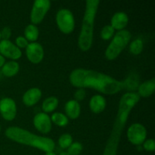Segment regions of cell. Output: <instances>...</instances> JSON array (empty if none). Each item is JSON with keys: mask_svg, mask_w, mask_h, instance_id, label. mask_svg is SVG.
<instances>
[{"mask_svg": "<svg viewBox=\"0 0 155 155\" xmlns=\"http://www.w3.org/2000/svg\"><path fill=\"white\" fill-rule=\"evenodd\" d=\"M146 136V129L140 124H133L127 130V138L129 141L135 145H140L143 144Z\"/></svg>", "mask_w": 155, "mask_h": 155, "instance_id": "8", "label": "cell"}, {"mask_svg": "<svg viewBox=\"0 0 155 155\" xmlns=\"http://www.w3.org/2000/svg\"><path fill=\"white\" fill-rule=\"evenodd\" d=\"M73 138L70 134L65 133L61 135L58 139V144L61 148H68L70 145L72 144Z\"/></svg>", "mask_w": 155, "mask_h": 155, "instance_id": "23", "label": "cell"}, {"mask_svg": "<svg viewBox=\"0 0 155 155\" xmlns=\"http://www.w3.org/2000/svg\"><path fill=\"white\" fill-rule=\"evenodd\" d=\"M155 89V80L154 79L144 82L143 83L139 86V93L138 95L140 97L148 98L150 95H152L154 92Z\"/></svg>", "mask_w": 155, "mask_h": 155, "instance_id": "17", "label": "cell"}, {"mask_svg": "<svg viewBox=\"0 0 155 155\" xmlns=\"http://www.w3.org/2000/svg\"><path fill=\"white\" fill-rule=\"evenodd\" d=\"M0 132H1V127H0Z\"/></svg>", "mask_w": 155, "mask_h": 155, "instance_id": "34", "label": "cell"}, {"mask_svg": "<svg viewBox=\"0 0 155 155\" xmlns=\"http://www.w3.org/2000/svg\"><path fill=\"white\" fill-rule=\"evenodd\" d=\"M89 107L91 110L95 114H99L105 109L106 100L103 96L99 95H94L92 97L89 102Z\"/></svg>", "mask_w": 155, "mask_h": 155, "instance_id": "15", "label": "cell"}, {"mask_svg": "<svg viewBox=\"0 0 155 155\" xmlns=\"http://www.w3.org/2000/svg\"><path fill=\"white\" fill-rule=\"evenodd\" d=\"M42 97V92L38 88H32L27 90L23 96V102L28 107L36 104Z\"/></svg>", "mask_w": 155, "mask_h": 155, "instance_id": "13", "label": "cell"}, {"mask_svg": "<svg viewBox=\"0 0 155 155\" xmlns=\"http://www.w3.org/2000/svg\"><path fill=\"white\" fill-rule=\"evenodd\" d=\"M0 54L13 60H17L22 55L21 49L10 40L0 41Z\"/></svg>", "mask_w": 155, "mask_h": 155, "instance_id": "10", "label": "cell"}, {"mask_svg": "<svg viewBox=\"0 0 155 155\" xmlns=\"http://www.w3.org/2000/svg\"><path fill=\"white\" fill-rule=\"evenodd\" d=\"M59 155H68V154L67 152H64V151H63V152L61 153V154Z\"/></svg>", "mask_w": 155, "mask_h": 155, "instance_id": "32", "label": "cell"}, {"mask_svg": "<svg viewBox=\"0 0 155 155\" xmlns=\"http://www.w3.org/2000/svg\"><path fill=\"white\" fill-rule=\"evenodd\" d=\"M0 39H1V33H0Z\"/></svg>", "mask_w": 155, "mask_h": 155, "instance_id": "33", "label": "cell"}, {"mask_svg": "<svg viewBox=\"0 0 155 155\" xmlns=\"http://www.w3.org/2000/svg\"><path fill=\"white\" fill-rule=\"evenodd\" d=\"M51 2L48 0H36L33 3L30 14V20L33 24L42 22L45 15L49 10Z\"/></svg>", "mask_w": 155, "mask_h": 155, "instance_id": "7", "label": "cell"}, {"mask_svg": "<svg viewBox=\"0 0 155 155\" xmlns=\"http://www.w3.org/2000/svg\"><path fill=\"white\" fill-rule=\"evenodd\" d=\"M56 22L58 28L64 33H71L75 25L74 15L68 9H61L56 15Z\"/></svg>", "mask_w": 155, "mask_h": 155, "instance_id": "6", "label": "cell"}, {"mask_svg": "<svg viewBox=\"0 0 155 155\" xmlns=\"http://www.w3.org/2000/svg\"><path fill=\"white\" fill-rule=\"evenodd\" d=\"M0 114L5 120H13L17 114L15 101L9 98H4L0 100Z\"/></svg>", "mask_w": 155, "mask_h": 155, "instance_id": "9", "label": "cell"}, {"mask_svg": "<svg viewBox=\"0 0 155 155\" xmlns=\"http://www.w3.org/2000/svg\"><path fill=\"white\" fill-rule=\"evenodd\" d=\"M142 50H143V42H142V39H135L130 44V51L133 54L138 55V54H139L142 52Z\"/></svg>", "mask_w": 155, "mask_h": 155, "instance_id": "22", "label": "cell"}, {"mask_svg": "<svg viewBox=\"0 0 155 155\" xmlns=\"http://www.w3.org/2000/svg\"><path fill=\"white\" fill-rule=\"evenodd\" d=\"M86 11L82 23L81 31L78 39V45L83 51H88L92 47L93 42L94 23L98 11L99 1L88 0L86 2Z\"/></svg>", "mask_w": 155, "mask_h": 155, "instance_id": "4", "label": "cell"}, {"mask_svg": "<svg viewBox=\"0 0 155 155\" xmlns=\"http://www.w3.org/2000/svg\"><path fill=\"white\" fill-rule=\"evenodd\" d=\"M143 147L146 151H154L155 149V142L154 139H148L143 142Z\"/></svg>", "mask_w": 155, "mask_h": 155, "instance_id": "26", "label": "cell"}, {"mask_svg": "<svg viewBox=\"0 0 155 155\" xmlns=\"http://www.w3.org/2000/svg\"><path fill=\"white\" fill-rule=\"evenodd\" d=\"M33 124L40 133L46 134L51 130V121L45 113H39L33 118Z\"/></svg>", "mask_w": 155, "mask_h": 155, "instance_id": "12", "label": "cell"}, {"mask_svg": "<svg viewBox=\"0 0 155 155\" xmlns=\"http://www.w3.org/2000/svg\"><path fill=\"white\" fill-rule=\"evenodd\" d=\"M0 33H1V39H2V40H8L12 35V30H11L10 27H5L2 32H0Z\"/></svg>", "mask_w": 155, "mask_h": 155, "instance_id": "28", "label": "cell"}, {"mask_svg": "<svg viewBox=\"0 0 155 155\" xmlns=\"http://www.w3.org/2000/svg\"><path fill=\"white\" fill-rule=\"evenodd\" d=\"M131 39V33L128 30H120L115 34L111 42L105 51V57L107 60L112 61L119 56L121 51L126 48Z\"/></svg>", "mask_w": 155, "mask_h": 155, "instance_id": "5", "label": "cell"}, {"mask_svg": "<svg viewBox=\"0 0 155 155\" xmlns=\"http://www.w3.org/2000/svg\"><path fill=\"white\" fill-rule=\"evenodd\" d=\"M74 97L77 99L76 101H81V100H83L85 98V97H86V92H85V90L83 89H80L75 92Z\"/></svg>", "mask_w": 155, "mask_h": 155, "instance_id": "29", "label": "cell"}, {"mask_svg": "<svg viewBox=\"0 0 155 155\" xmlns=\"http://www.w3.org/2000/svg\"><path fill=\"white\" fill-rule=\"evenodd\" d=\"M128 16L126 13L123 12H117L113 15L110 21L111 27L116 30H123L128 24Z\"/></svg>", "mask_w": 155, "mask_h": 155, "instance_id": "14", "label": "cell"}, {"mask_svg": "<svg viewBox=\"0 0 155 155\" xmlns=\"http://www.w3.org/2000/svg\"><path fill=\"white\" fill-rule=\"evenodd\" d=\"M45 155H56V154L54 152H53V151H51V152L45 153Z\"/></svg>", "mask_w": 155, "mask_h": 155, "instance_id": "31", "label": "cell"}, {"mask_svg": "<svg viewBox=\"0 0 155 155\" xmlns=\"http://www.w3.org/2000/svg\"><path fill=\"white\" fill-rule=\"evenodd\" d=\"M18 48H26L28 45V40L24 36H18L15 40Z\"/></svg>", "mask_w": 155, "mask_h": 155, "instance_id": "27", "label": "cell"}, {"mask_svg": "<svg viewBox=\"0 0 155 155\" xmlns=\"http://www.w3.org/2000/svg\"><path fill=\"white\" fill-rule=\"evenodd\" d=\"M139 99L140 96L136 92H127L122 96L118 106L117 114L103 155H117L122 132L127 124L129 115Z\"/></svg>", "mask_w": 155, "mask_h": 155, "instance_id": "2", "label": "cell"}, {"mask_svg": "<svg viewBox=\"0 0 155 155\" xmlns=\"http://www.w3.org/2000/svg\"><path fill=\"white\" fill-rule=\"evenodd\" d=\"M39 29L34 24H29L24 30L25 38L29 41L34 42L39 37Z\"/></svg>", "mask_w": 155, "mask_h": 155, "instance_id": "20", "label": "cell"}, {"mask_svg": "<svg viewBox=\"0 0 155 155\" xmlns=\"http://www.w3.org/2000/svg\"><path fill=\"white\" fill-rule=\"evenodd\" d=\"M58 105V99L54 96H51L47 98L43 101L42 105V108L45 113H50L52 112L57 108Z\"/></svg>", "mask_w": 155, "mask_h": 155, "instance_id": "19", "label": "cell"}, {"mask_svg": "<svg viewBox=\"0 0 155 155\" xmlns=\"http://www.w3.org/2000/svg\"><path fill=\"white\" fill-rule=\"evenodd\" d=\"M114 33V29L110 25H106L101 30V37L104 40H107L113 36Z\"/></svg>", "mask_w": 155, "mask_h": 155, "instance_id": "25", "label": "cell"}, {"mask_svg": "<svg viewBox=\"0 0 155 155\" xmlns=\"http://www.w3.org/2000/svg\"><path fill=\"white\" fill-rule=\"evenodd\" d=\"M5 136L11 140L38 148L45 153L53 151L55 146L52 139L36 136L19 127H12L8 128L5 130Z\"/></svg>", "mask_w": 155, "mask_h": 155, "instance_id": "3", "label": "cell"}, {"mask_svg": "<svg viewBox=\"0 0 155 155\" xmlns=\"http://www.w3.org/2000/svg\"><path fill=\"white\" fill-rule=\"evenodd\" d=\"M83 151V145L80 142H74L72 143L68 148V155H79Z\"/></svg>", "mask_w": 155, "mask_h": 155, "instance_id": "24", "label": "cell"}, {"mask_svg": "<svg viewBox=\"0 0 155 155\" xmlns=\"http://www.w3.org/2000/svg\"><path fill=\"white\" fill-rule=\"evenodd\" d=\"M19 64L16 61H8L5 64L2 68V72L5 77H11L16 75L19 71Z\"/></svg>", "mask_w": 155, "mask_h": 155, "instance_id": "18", "label": "cell"}, {"mask_svg": "<svg viewBox=\"0 0 155 155\" xmlns=\"http://www.w3.org/2000/svg\"><path fill=\"white\" fill-rule=\"evenodd\" d=\"M26 54L30 62L40 63L44 57V50L42 45L37 42H31L26 47Z\"/></svg>", "mask_w": 155, "mask_h": 155, "instance_id": "11", "label": "cell"}, {"mask_svg": "<svg viewBox=\"0 0 155 155\" xmlns=\"http://www.w3.org/2000/svg\"><path fill=\"white\" fill-rule=\"evenodd\" d=\"M5 58L3 57L2 55H1V54H0V68H2L3 65L5 64Z\"/></svg>", "mask_w": 155, "mask_h": 155, "instance_id": "30", "label": "cell"}, {"mask_svg": "<svg viewBox=\"0 0 155 155\" xmlns=\"http://www.w3.org/2000/svg\"><path fill=\"white\" fill-rule=\"evenodd\" d=\"M51 121L58 127H64L68 124V118L62 113H54L51 116Z\"/></svg>", "mask_w": 155, "mask_h": 155, "instance_id": "21", "label": "cell"}, {"mask_svg": "<svg viewBox=\"0 0 155 155\" xmlns=\"http://www.w3.org/2000/svg\"><path fill=\"white\" fill-rule=\"evenodd\" d=\"M81 111L80 105L76 100H70L65 104V112L71 119H77L79 117Z\"/></svg>", "mask_w": 155, "mask_h": 155, "instance_id": "16", "label": "cell"}, {"mask_svg": "<svg viewBox=\"0 0 155 155\" xmlns=\"http://www.w3.org/2000/svg\"><path fill=\"white\" fill-rule=\"evenodd\" d=\"M70 82L75 87L92 88L107 95L116 94L124 89L123 82L92 70H74L70 75Z\"/></svg>", "mask_w": 155, "mask_h": 155, "instance_id": "1", "label": "cell"}]
</instances>
